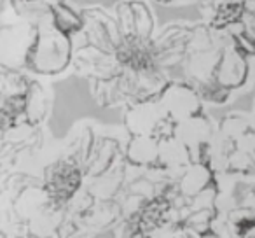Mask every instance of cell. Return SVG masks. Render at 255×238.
Listing matches in <instances>:
<instances>
[{"mask_svg": "<svg viewBox=\"0 0 255 238\" xmlns=\"http://www.w3.org/2000/svg\"><path fill=\"white\" fill-rule=\"evenodd\" d=\"M26 167L39 172L51 205L63 214L65 237H119L128 216L156 182L157 172L131 167L124 130L84 117Z\"/></svg>", "mask_w": 255, "mask_h": 238, "instance_id": "cell-1", "label": "cell"}, {"mask_svg": "<svg viewBox=\"0 0 255 238\" xmlns=\"http://www.w3.org/2000/svg\"><path fill=\"white\" fill-rule=\"evenodd\" d=\"M81 12L84 26L75 37L72 72L100 109H123L170 82L157 60L159 25L149 0L81 5Z\"/></svg>", "mask_w": 255, "mask_h": 238, "instance_id": "cell-2", "label": "cell"}, {"mask_svg": "<svg viewBox=\"0 0 255 238\" xmlns=\"http://www.w3.org/2000/svg\"><path fill=\"white\" fill-rule=\"evenodd\" d=\"M126 160L150 172H173L208 161L217 121L205 100L182 81L123 107Z\"/></svg>", "mask_w": 255, "mask_h": 238, "instance_id": "cell-3", "label": "cell"}, {"mask_svg": "<svg viewBox=\"0 0 255 238\" xmlns=\"http://www.w3.org/2000/svg\"><path fill=\"white\" fill-rule=\"evenodd\" d=\"M157 60L168 81H182L205 100L222 107L250 91L255 82L254 58L226 30L205 21H171L156 33Z\"/></svg>", "mask_w": 255, "mask_h": 238, "instance_id": "cell-4", "label": "cell"}, {"mask_svg": "<svg viewBox=\"0 0 255 238\" xmlns=\"http://www.w3.org/2000/svg\"><path fill=\"white\" fill-rule=\"evenodd\" d=\"M82 26L81 5L72 0H5L0 5V70L47 81L67 74Z\"/></svg>", "mask_w": 255, "mask_h": 238, "instance_id": "cell-5", "label": "cell"}, {"mask_svg": "<svg viewBox=\"0 0 255 238\" xmlns=\"http://www.w3.org/2000/svg\"><path fill=\"white\" fill-rule=\"evenodd\" d=\"M220 179L208 161L157 172L156 182L119 237H219Z\"/></svg>", "mask_w": 255, "mask_h": 238, "instance_id": "cell-6", "label": "cell"}, {"mask_svg": "<svg viewBox=\"0 0 255 238\" xmlns=\"http://www.w3.org/2000/svg\"><path fill=\"white\" fill-rule=\"evenodd\" d=\"M0 237H65L63 214L51 205L33 168L0 179Z\"/></svg>", "mask_w": 255, "mask_h": 238, "instance_id": "cell-7", "label": "cell"}, {"mask_svg": "<svg viewBox=\"0 0 255 238\" xmlns=\"http://www.w3.org/2000/svg\"><path fill=\"white\" fill-rule=\"evenodd\" d=\"M53 102L47 79L12 68L0 70V130L46 126Z\"/></svg>", "mask_w": 255, "mask_h": 238, "instance_id": "cell-8", "label": "cell"}, {"mask_svg": "<svg viewBox=\"0 0 255 238\" xmlns=\"http://www.w3.org/2000/svg\"><path fill=\"white\" fill-rule=\"evenodd\" d=\"M208 163L220 177L255 175V119L247 110H231L217 121Z\"/></svg>", "mask_w": 255, "mask_h": 238, "instance_id": "cell-9", "label": "cell"}, {"mask_svg": "<svg viewBox=\"0 0 255 238\" xmlns=\"http://www.w3.org/2000/svg\"><path fill=\"white\" fill-rule=\"evenodd\" d=\"M219 179V237H255V175Z\"/></svg>", "mask_w": 255, "mask_h": 238, "instance_id": "cell-10", "label": "cell"}, {"mask_svg": "<svg viewBox=\"0 0 255 238\" xmlns=\"http://www.w3.org/2000/svg\"><path fill=\"white\" fill-rule=\"evenodd\" d=\"M47 139L46 126L0 130V179L26 167Z\"/></svg>", "mask_w": 255, "mask_h": 238, "instance_id": "cell-11", "label": "cell"}, {"mask_svg": "<svg viewBox=\"0 0 255 238\" xmlns=\"http://www.w3.org/2000/svg\"><path fill=\"white\" fill-rule=\"evenodd\" d=\"M150 4H157V5H164V7H180V5H187L192 4L196 0H149Z\"/></svg>", "mask_w": 255, "mask_h": 238, "instance_id": "cell-12", "label": "cell"}, {"mask_svg": "<svg viewBox=\"0 0 255 238\" xmlns=\"http://www.w3.org/2000/svg\"><path fill=\"white\" fill-rule=\"evenodd\" d=\"M252 116H254V119H255V96H254V102H252Z\"/></svg>", "mask_w": 255, "mask_h": 238, "instance_id": "cell-13", "label": "cell"}, {"mask_svg": "<svg viewBox=\"0 0 255 238\" xmlns=\"http://www.w3.org/2000/svg\"><path fill=\"white\" fill-rule=\"evenodd\" d=\"M4 2H5V0H0V5H2V4H4Z\"/></svg>", "mask_w": 255, "mask_h": 238, "instance_id": "cell-14", "label": "cell"}, {"mask_svg": "<svg viewBox=\"0 0 255 238\" xmlns=\"http://www.w3.org/2000/svg\"><path fill=\"white\" fill-rule=\"evenodd\" d=\"M21 2H32V0H21Z\"/></svg>", "mask_w": 255, "mask_h": 238, "instance_id": "cell-15", "label": "cell"}]
</instances>
